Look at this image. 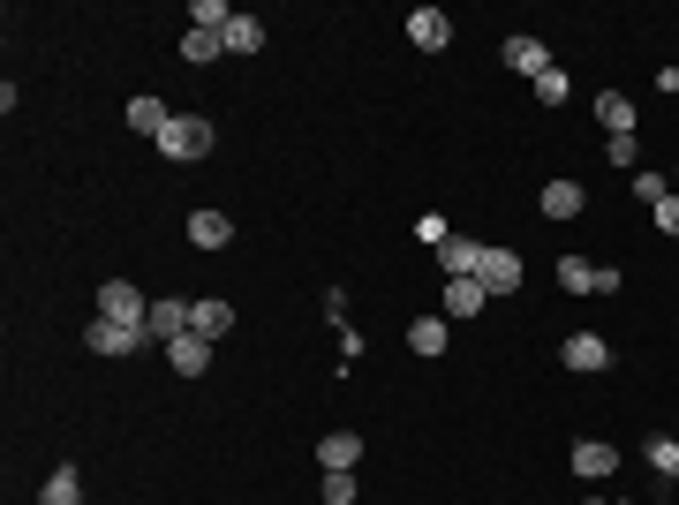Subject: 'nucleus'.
I'll use <instances>...</instances> for the list:
<instances>
[{
    "label": "nucleus",
    "instance_id": "32",
    "mask_svg": "<svg viewBox=\"0 0 679 505\" xmlns=\"http://www.w3.org/2000/svg\"><path fill=\"white\" fill-rule=\"evenodd\" d=\"M582 505H619V498H582Z\"/></svg>",
    "mask_w": 679,
    "mask_h": 505
},
{
    "label": "nucleus",
    "instance_id": "19",
    "mask_svg": "<svg viewBox=\"0 0 679 505\" xmlns=\"http://www.w3.org/2000/svg\"><path fill=\"white\" fill-rule=\"evenodd\" d=\"M39 505H84V483H76V467H53V475H45V491H39Z\"/></svg>",
    "mask_w": 679,
    "mask_h": 505
},
{
    "label": "nucleus",
    "instance_id": "12",
    "mask_svg": "<svg viewBox=\"0 0 679 505\" xmlns=\"http://www.w3.org/2000/svg\"><path fill=\"white\" fill-rule=\"evenodd\" d=\"M167 362L174 370H181V378H205V370H212V339H197V333H181L167 347Z\"/></svg>",
    "mask_w": 679,
    "mask_h": 505
},
{
    "label": "nucleus",
    "instance_id": "15",
    "mask_svg": "<svg viewBox=\"0 0 679 505\" xmlns=\"http://www.w3.org/2000/svg\"><path fill=\"white\" fill-rule=\"evenodd\" d=\"M476 264H483V242H461V234H453V242L438 250V272H446V280H476Z\"/></svg>",
    "mask_w": 679,
    "mask_h": 505
},
{
    "label": "nucleus",
    "instance_id": "6",
    "mask_svg": "<svg viewBox=\"0 0 679 505\" xmlns=\"http://www.w3.org/2000/svg\"><path fill=\"white\" fill-rule=\"evenodd\" d=\"M189 242H197V250H227V242H234V219L212 211V204H197L189 211Z\"/></svg>",
    "mask_w": 679,
    "mask_h": 505
},
{
    "label": "nucleus",
    "instance_id": "26",
    "mask_svg": "<svg viewBox=\"0 0 679 505\" xmlns=\"http://www.w3.org/2000/svg\"><path fill=\"white\" fill-rule=\"evenodd\" d=\"M635 197H641L649 211H657L665 197H672V181H665V173H649V167H635Z\"/></svg>",
    "mask_w": 679,
    "mask_h": 505
},
{
    "label": "nucleus",
    "instance_id": "22",
    "mask_svg": "<svg viewBox=\"0 0 679 505\" xmlns=\"http://www.w3.org/2000/svg\"><path fill=\"white\" fill-rule=\"evenodd\" d=\"M219 53H227L219 31H189V39H181V61H189V69H205V61H219Z\"/></svg>",
    "mask_w": 679,
    "mask_h": 505
},
{
    "label": "nucleus",
    "instance_id": "2",
    "mask_svg": "<svg viewBox=\"0 0 679 505\" xmlns=\"http://www.w3.org/2000/svg\"><path fill=\"white\" fill-rule=\"evenodd\" d=\"M98 317H114V325H136V333H144L152 302L136 295V280H106V287H98Z\"/></svg>",
    "mask_w": 679,
    "mask_h": 505
},
{
    "label": "nucleus",
    "instance_id": "20",
    "mask_svg": "<svg viewBox=\"0 0 679 505\" xmlns=\"http://www.w3.org/2000/svg\"><path fill=\"white\" fill-rule=\"evenodd\" d=\"M558 287L566 295H596V264L589 256H558Z\"/></svg>",
    "mask_w": 679,
    "mask_h": 505
},
{
    "label": "nucleus",
    "instance_id": "3",
    "mask_svg": "<svg viewBox=\"0 0 679 505\" xmlns=\"http://www.w3.org/2000/svg\"><path fill=\"white\" fill-rule=\"evenodd\" d=\"M84 347H91V355H106V362H122V355L144 347V333H136V325H114V317H98V325H84Z\"/></svg>",
    "mask_w": 679,
    "mask_h": 505
},
{
    "label": "nucleus",
    "instance_id": "23",
    "mask_svg": "<svg viewBox=\"0 0 679 505\" xmlns=\"http://www.w3.org/2000/svg\"><path fill=\"white\" fill-rule=\"evenodd\" d=\"M408 347H416V355H446V317H416V325H408Z\"/></svg>",
    "mask_w": 679,
    "mask_h": 505
},
{
    "label": "nucleus",
    "instance_id": "4",
    "mask_svg": "<svg viewBox=\"0 0 679 505\" xmlns=\"http://www.w3.org/2000/svg\"><path fill=\"white\" fill-rule=\"evenodd\" d=\"M476 280H483V295H513V287H521V256L513 250H483Z\"/></svg>",
    "mask_w": 679,
    "mask_h": 505
},
{
    "label": "nucleus",
    "instance_id": "1",
    "mask_svg": "<svg viewBox=\"0 0 679 505\" xmlns=\"http://www.w3.org/2000/svg\"><path fill=\"white\" fill-rule=\"evenodd\" d=\"M159 151H167V159H205V151H212V122H205V114H174L167 136H159Z\"/></svg>",
    "mask_w": 679,
    "mask_h": 505
},
{
    "label": "nucleus",
    "instance_id": "25",
    "mask_svg": "<svg viewBox=\"0 0 679 505\" xmlns=\"http://www.w3.org/2000/svg\"><path fill=\"white\" fill-rule=\"evenodd\" d=\"M227 23H234L227 0H197V8H189V31H227Z\"/></svg>",
    "mask_w": 679,
    "mask_h": 505
},
{
    "label": "nucleus",
    "instance_id": "9",
    "mask_svg": "<svg viewBox=\"0 0 679 505\" xmlns=\"http://www.w3.org/2000/svg\"><path fill=\"white\" fill-rule=\"evenodd\" d=\"M189 333H197V339H227V333H234V309H227L219 295L189 302Z\"/></svg>",
    "mask_w": 679,
    "mask_h": 505
},
{
    "label": "nucleus",
    "instance_id": "16",
    "mask_svg": "<svg viewBox=\"0 0 679 505\" xmlns=\"http://www.w3.org/2000/svg\"><path fill=\"white\" fill-rule=\"evenodd\" d=\"M582 204H589V197H582V181H566V173L544 181V219H574Z\"/></svg>",
    "mask_w": 679,
    "mask_h": 505
},
{
    "label": "nucleus",
    "instance_id": "28",
    "mask_svg": "<svg viewBox=\"0 0 679 505\" xmlns=\"http://www.w3.org/2000/svg\"><path fill=\"white\" fill-rule=\"evenodd\" d=\"M317 498H325V505H355V475H325Z\"/></svg>",
    "mask_w": 679,
    "mask_h": 505
},
{
    "label": "nucleus",
    "instance_id": "21",
    "mask_svg": "<svg viewBox=\"0 0 679 505\" xmlns=\"http://www.w3.org/2000/svg\"><path fill=\"white\" fill-rule=\"evenodd\" d=\"M219 39H227V53H257V45H264V23H257V15H234Z\"/></svg>",
    "mask_w": 679,
    "mask_h": 505
},
{
    "label": "nucleus",
    "instance_id": "29",
    "mask_svg": "<svg viewBox=\"0 0 679 505\" xmlns=\"http://www.w3.org/2000/svg\"><path fill=\"white\" fill-rule=\"evenodd\" d=\"M416 242H430V250H446V242H453V234H446V219H438V211H430V219H416Z\"/></svg>",
    "mask_w": 679,
    "mask_h": 505
},
{
    "label": "nucleus",
    "instance_id": "17",
    "mask_svg": "<svg viewBox=\"0 0 679 505\" xmlns=\"http://www.w3.org/2000/svg\"><path fill=\"white\" fill-rule=\"evenodd\" d=\"M596 122L612 128V136H635V98H627V91H604V98H596Z\"/></svg>",
    "mask_w": 679,
    "mask_h": 505
},
{
    "label": "nucleus",
    "instance_id": "7",
    "mask_svg": "<svg viewBox=\"0 0 679 505\" xmlns=\"http://www.w3.org/2000/svg\"><path fill=\"white\" fill-rule=\"evenodd\" d=\"M558 362L589 378V370H604V362H612V347H604V339H596V333H566V347H558Z\"/></svg>",
    "mask_w": 679,
    "mask_h": 505
},
{
    "label": "nucleus",
    "instance_id": "24",
    "mask_svg": "<svg viewBox=\"0 0 679 505\" xmlns=\"http://www.w3.org/2000/svg\"><path fill=\"white\" fill-rule=\"evenodd\" d=\"M641 453H649V467H657L665 483H679V438H641Z\"/></svg>",
    "mask_w": 679,
    "mask_h": 505
},
{
    "label": "nucleus",
    "instance_id": "30",
    "mask_svg": "<svg viewBox=\"0 0 679 505\" xmlns=\"http://www.w3.org/2000/svg\"><path fill=\"white\" fill-rule=\"evenodd\" d=\"M657 234H679V197H665V204H657Z\"/></svg>",
    "mask_w": 679,
    "mask_h": 505
},
{
    "label": "nucleus",
    "instance_id": "18",
    "mask_svg": "<svg viewBox=\"0 0 679 505\" xmlns=\"http://www.w3.org/2000/svg\"><path fill=\"white\" fill-rule=\"evenodd\" d=\"M483 280H446V317H476V309H483Z\"/></svg>",
    "mask_w": 679,
    "mask_h": 505
},
{
    "label": "nucleus",
    "instance_id": "5",
    "mask_svg": "<svg viewBox=\"0 0 679 505\" xmlns=\"http://www.w3.org/2000/svg\"><path fill=\"white\" fill-rule=\"evenodd\" d=\"M189 333V302H152V317H144V339H159V347H174V339Z\"/></svg>",
    "mask_w": 679,
    "mask_h": 505
},
{
    "label": "nucleus",
    "instance_id": "8",
    "mask_svg": "<svg viewBox=\"0 0 679 505\" xmlns=\"http://www.w3.org/2000/svg\"><path fill=\"white\" fill-rule=\"evenodd\" d=\"M355 461H363V438H355V430H333V438L317 445V467H325V475H355Z\"/></svg>",
    "mask_w": 679,
    "mask_h": 505
},
{
    "label": "nucleus",
    "instance_id": "14",
    "mask_svg": "<svg viewBox=\"0 0 679 505\" xmlns=\"http://www.w3.org/2000/svg\"><path fill=\"white\" fill-rule=\"evenodd\" d=\"M408 39L424 45V53H446V39H453V23H446L438 8H416V15H408Z\"/></svg>",
    "mask_w": 679,
    "mask_h": 505
},
{
    "label": "nucleus",
    "instance_id": "13",
    "mask_svg": "<svg viewBox=\"0 0 679 505\" xmlns=\"http://www.w3.org/2000/svg\"><path fill=\"white\" fill-rule=\"evenodd\" d=\"M499 61H506L513 76H529V84H536V76L552 69V53H544V45H536V39H506V53H499Z\"/></svg>",
    "mask_w": 679,
    "mask_h": 505
},
{
    "label": "nucleus",
    "instance_id": "11",
    "mask_svg": "<svg viewBox=\"0 0 679 505\" xmlns=\"http://www.w3.org/2000/svg\"><path fill=\"white\" fill-rule=\"evenodd\" d=\"M167 98H152V91H136V98H128V128H136V136H152V144H159V136H167Z\"/></svg>",
    "mask_w": 679,
    "mask_h": 505
},
{
    "label": "nucleus",
    "instance_id": "10",
    "mask_svg": "<svg viewBox=\"0 0 679 505\" xmlns=\"http://www.w3.org/2000/svg\"><path fill=\"white\" fill-rule=\"evenodd\" d=\"M612 467H619V445H604V438H582V445H574V475H582V483H604Z\"/></svg>",
    "mask_w": 679,
    "mask_h": 505
},
{
    "label": "nucleus",
    "instance_id": "27",
    "mask_svg": "<svg viewBox=\"0 0 679 505\" xmlns=\"http://www.w3.org/2000/svg\"><path fill=\"white\" fill-rule=\"evenodd\" d=\"M566 91H574V84H566V69L552 61V69L536 76V98H544V106H566Z\"/></svg>",
    "mask_w": 679,
    "mask_h": 505
},
{
    "label": "nucleus",
    "instance_id": "31",
    "mask_svg": "<svg viewBox=\"0 0 679 505\" xmlns=\"http://www.w3.org/2000/svg\"><path fill=\"white\" fill-rule=\"evenodd\" d=\"M657 84H665V91H679V69H665V76H657Z\"/></svg>",
    "mask_w": 679,
    "mask_h": 505
}]
</instances>
